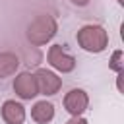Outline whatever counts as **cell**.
<instances>
[{"label": "cell", "mask_w": 124, "mask_h": 124, "mask_svg": "<svg viewBox=\"0 0 124 124\" xmlns=\"http://www.w3.org/2000/svg\"><path fill=\"white\" fill-rule=\"evenodd\" d=\"M33 76H35V83H37L39 93H43V95H54V93H58L62 81H60V78L54 72L45 70V68H39Z\"/></svg>", "instance_id": "277c9868"}, {"label": "cell", "mask_w": 124, "mask_h": 124, "mask_svg": "<svg viewBox=\"0 0 124 124\" xmlns=\"http://www.w3.org/2000/svg\"><path fill=\"white\" fill-rule=\"evenodd\" d=\"M118 4H124V0H118Z\"/></svg>", "instance_id": "4fadbf2b"}, {"label": "cell", "mask_w": 124, "mask_h": 124, "mask_svg": "<svg viewBox=\"0 0 124 124\" xmlns=\"http://www.w3.org/2000/svg\"><path fill=\"white\" fill-rule=\"evenodd\" d=\"M87 103H89V97H87V93L83 89H72L64 97V108L72 116H79L87 108Z\"/></svg>", "instance_id": "8992f818"}, {"label": "cell", "mask_w": 124, "mask_h": 124, "mask_svg": "<svg viewBox=\"0 0 124 124\" xmlns=\"http://www.w3.org/2000/svg\"><path fill=\"white\" fill-rule=\"evenodd\" d=\"M52 116H54V107L48 101H39L31 108V118L37 124H46V122L52 120Z\"/></svg>", "instance_id": "ba28073f"}, {"label": "cell", "mask_w": 124, "mask_h": 124, "mask_svg": "<svg viewBox=\"0 0 124 124\" xmlns=\"http://www.w3.org/2000/svg\"><path fill=\"white\" fill-rule=\"evenodd\" d=\"M54 35H56V21L50 16H39L27 27V41L33 46L46 45Z\"/></svg>", "instance_id": "7a4b0ae2"}, {"label": "cell", "mask_w": 124, "mask_h": 124, "mask_svg": "<svg viewBox=\"0 0 124 124\" xmlns=\"http://www.w3.org/2000/svg\"><path fill=\"white\" fill-rule=\"evenodd\" d=\"M78 45L87 52H103L108 45V35L101 25H85L76 35Z\"/></svg>", "instance_id": "6da1fadb"}, {"label": "cell", "mask_w": 124, "mask_h": 124, "mask_svg": "<svg viewBox=\"0 0 124 124\" xmlns=\"http://www.w3.org/2000/svg\"><path fill=\"white\" fill-rule=\"evenodd\" d=\"M14 91L21 99H33L35 95H39V89H37V83H35V76L29 74V72H21L14 79Z\"/></svg>", "instance_id": "5b68a950"}, {"label": "cell", "mask_w": 124, "mask_h": 124, "mask_svg": "<svg viewBox=\"0 0 124 124\" xmlns=\"http://www.w3.org/2000/svg\"><path fill=\"white\" fill-rule=\"evenodd\" d=\"M46 58H48V64L60 72H72L76 68V58L68 54L62 45H52L46 52Z\"/></svg>", "instance_id": "3957f363"}, {"label": "cell", "mask_w": 124, "mask_h": 124, "mask_svg": "<svg viewBox=\"0 0 124 124\" xmlns=\"http://www.w3.org/2000/svg\"><path fill=\"white\" fill-rule=\"evenodd\" d=\"M110 68H112L116 74H122V70H124V64H122V50H114V52H112Z\"/></svg>", "instance_id": "30bf717a"}, {"label": "cell", "mask_w": 124, "mask_h": 124, "mask_svg": "<svg viewBox=\"0 0 124 124\" xmlns=\"http://www.w3.org/2000/svg\"><path fill=\"white\" fill-rule=\"evenodd\" d=\"M19 66V58L14 52H0V78L14 76Z\"/></svg>", "instance_id": "9c48e42d"}, {"label": "cell", "mask_w": 124, "mask_h": 124, "mask_svg": "<svg viewBox=\"0 0 124 124\" xmlns=\"http://www.w3.org/2000/svg\"><path fill=\"white\" fill-rule=\"evenodd\" d=\"M66 124H87V122H85L81 116H72V118H70Z\"/></svg>", "instance_id": "8fae6325"}, {"label": "cell", "mask_w": 124, "mask_h": 124, "mask_svg": "<svg viewBox=\"0 0 124 124\" xmlns=\"http://www.w3.org/2000/svg\"><path fill=\"white\" fill-rule=\"evenodd\" d=\"M76 6H85V4H89V0H72Z\"/></svg>", "instance_id": "7c38bea8"}, {"label": "cell", "mask_w": 124, "mask_h": 124, "mask_svg": "<svg viewBox=\"0 0 124 124\" xmlns=\"http://www.w3.org/2000/svg\"><path fill=\"white\" fill-rule=\"evenodd\" d=\"M2 118H4L6 124H23L25 108L16 101H6L2 105Z\"/></svg>", "instance_id": "52a82bcc"}]
</instances>
